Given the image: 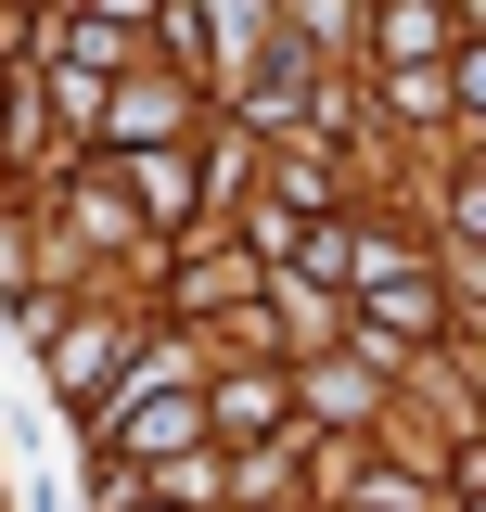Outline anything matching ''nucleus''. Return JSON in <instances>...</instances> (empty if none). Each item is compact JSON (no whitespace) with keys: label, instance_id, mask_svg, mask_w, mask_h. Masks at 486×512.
<instances>
[{"label":"nucleus","instance_id":"nucleus-6","mask_svg":"<svg viewBox=\"0 0 486 512\" xmlns=\"http://www.w3.org/2000/svg\"><path fill=\"white\" fill-rule=\"evenodd\" d=\"M128 192H141V231H180L205 205V167L192 154H128Z\"/></svg>","mask_w":486,"mask_h":512},{"label":"nucleus","instance_id":"nucleus-10","mask_svg":"<svg viewBox=\"0 0 486 512\" xmlns=\"http://www.w3.org/2000/svg\"><path fill=\"white\" fill-rule=\"evenodd\" d=\"M103 512H167V500H154L141 474H116V461H103Z\"/></svg>","mask_w":486,"mask_h":512},{"label":"nucleus","instance_id":"nucleus-3","mask_svg":"<svg viewBox=\"0 0 486 512\" xmlns=\"http://www.w3.org/2000/svg\"><path fill=\"white\" fill-rule=\"evenodd\" d=\"M205 423H218V448H256V436H295V359H243V372L205 384Z\"/></svg>","mask_w":486,"mask_h":512},{"label":"nucleus","instance_id":"nucleus-8","mask_svg":"<svg viewBox=\"0 0 486 512\" xmlns=\"http://www.w3.org/2000/svg\"><path fill=\"white\" fill-rule=\"evenodd\" d=\"M256 282H269L256 256H180V269H167V295H180V320H205V308H231V295H256Z\"/></svg>","mask_w":486,"mask_h":512},{"label":"nucleus","instance_id":"nucleus-5","mask_svg":"<svg viewBox=\"0 0 486 512\" xmlns=\"http://www.w3.org/2000/svg\"><path fill=\"white\" fill-rule=\"evenodd\" d=\"M371 52L397 64V77H410V64H461V26H448L435 0H397V13H371Z\"/></svg>","mask_w":486,"mask_h":512},{"label":"nucleus","instance_id":"nucleus-7","mask_svg":"<svg viewBox=\"0 0 486 512\" xmlns=\"http://www.w3.org/2000/svg\"><path fill=\"white\" fill-rule=\"evenodd\" d=\"M269 308H282V346H295V372H307V346H333V333H359V320H333L346 295H320L307 269H282V282H269Z\"/></svg>","mask_w":486,"mask_h":512},{"label":"nucleus","instance_id":"nucleus-1","mask_svg":"<svg viewBox=\"0 0 486 512\" xmlns=\"http://www.w3.org/2000/svg\"><path fill=\"white\" fill-rule=\"evenodd\" d=\"M26 346L52 359V397L64 410H116L128 397V372L154 359V333H141V308H26Z\"/></svg>","mask_w":486,"mask_h":512},{"label":"nucleus","instance_id":"nucleus-11","mask_svg":"<svg viewBox=\"0 0 486 512\" xmlns=\"http://www.w3.org/2000/svg\"><path fill=\"white\" fill-rule=\"evenodd\" d=\"M461 116L486 128V39H461Z\"/></svg>","mask_w":486,"mask_h":512},{"label":"nucleus","instance_id":"nucleus-2","mask_svg":"<svg viewBox=\"0 0 486 512\" xmlns=\"http://www.w3.org/2000/svg\"><path fill=\"white\" fill-rule=\"evenodd\" d=\"M192 90L180 64H141V77H116L103 90V154H180V128H192Z\"/></svg>","mask_w":486,"mask_h":512},{"label":"nucleus","instance_id":"nucleus-12","mask_svg":"<svg viewBox=\"0 0 486 512\" xmlns=\"http://www.w3.org/2000/svg\"><path fill=\"white\" fill-rule=\"evenodd\" d=\"M461 384H474V397H486V359H461Z\"/></svg>","mask_w":486,"mask_h":512},{"label":"nucleus","instance_id":"nucleus-9","mask_svg":"<svg viewBox=\"0 0 486 512\" xmlns=\"http://www.w3.org/2000/svg\"><path fill=\"white\" fill-rule=\"evenodd\" d=\"M0 295H13V320L39 308V282H26V218H0Z\"/></svg>","mask_w":486,"mask_h":512},{"label":"nucleus","instance_id":"nucleus-4","mask_svg":"<svg viewBox=\"0 0 486 512\" xmlns=\"http://www.w3.org/2000/svg\"><path fill=\"white\" fill-rule=\"evenodd\" d=\"M295 410L320 423V436H371V423H384V372H371L359 346H346V359H307V372H295Z\"/></svg>","mask_w":486,"mask_h":512}]
</instances>
